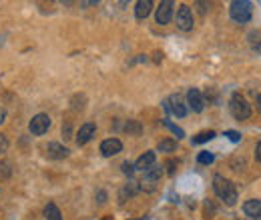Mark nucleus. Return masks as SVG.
Masks as SVG:
<instances>
[{
  "mask_svg": "<svg viewBox=\"0 0 261 220\" xmlns=\"http://www.w3.org/2000/svg\"><path fill=\"white\" fill-rule=\"evenodd\" d=\"M213 160H215V156L211 152H207V150L199 152V156H197V162L199 164H213Z\"/></svg>",
  "mask_w": 261,
  "mask_h": 220,
  "instance_id": "6ab92c4d",
  "label": "nucleus"
},
{
  "mask_svg": "<svg viewBox=\"0 0 261 220\" xmlns=\"http://www.w3.org/2000/svg\"><path fill=\"white\" fill-rule=\"evenodd\" d=\"M177 26L181 30H191L193 28V12L187 4H181L177 10Z\"/></svg>",
  "mask_w": 261,
  "mask_h": 220,
  "instance_id": "423d86ee",
  "label": "nucleus"
},
{
  "mask_svg": "<svg viewBox=\"0 0 261 220\" xmlns=\"http://www.w3.org/2000/svg\"><path fill=\"white\" fill-rule=\"evenodd\" d=\"M121 150H123V142H121L119 138H107V140H103V144H101L103 156H114V154H119Z\"/></svg>",
  "mask_w": 261,
  "mask_h": 220,
  "instance_id": "f8f14e48",
  "label": "nucleus"
},
{
  "mask_svg": "<svg viewBox=\"0 0 261 220\" xmlns=\"http://www.w3.org/2000/svg\"><path fill=\"white\" fill-rule=\"evenodd\" d=\"M46 156H48V158H52V160H63V158H67V156H69V148L63 146V144H59V142H48Z\"/></svg>",
  "mask_w": 261,
  "mask_h": 220,
  "instance_id": "9d476101",
  "label": "nucleus"
},
{
  "mask_svg": "<svg viewBox=\"0 0 261 220\" xmlns=\"http://www.w3.org/2000/svg\"><path fill=\"white\" fill-rule=\"evenodd\" d=\"M215 138V132L213 130H205V132H199L197 136H193V144H203L207 140H213Z\"/></svg>",
  "mask_w": 261,
  "mask_h": 220,
  "instance_id": "a211bd4d",
  "label": "nucleus"
},
{
  "mask_svg": "<svg viewBox=\"0 0 261 220\" xmlns=\"http://www.w3.org/2000/svg\"><path fill=\"white\" fill-rule=\"evenodd\" d=\"M213 190H215V194L227 204V206H233L235 202H237V190H235V186L231 184L225 176H215L213 178Z\"/></svg>",
  "mask_w": 261,
  "mask_h": 220,
  "instance_id": "f257e3e1",
  "label": "nucleus"
},
{
  "mask_svg": "<svg viewBox=\"0 0 261 220\" xmlns=\"http://www.w3.org/2000/svg\"><path fill=\"white\" fill-rule=\"evenodd\" d=\"M225 136H227L231 142H239V140H241V134H239V132H235V130H227V132H225Z\"/></svg>",
  "mask_w": 261,
  "mask_h": 220,
  "instance_id": "4be33fe9",
  "label": "nucleus"
},
{
  "mask_svg": "<svg viewBox=\"0 0 261 220\" xmlns=\"http://www.w3.org/2000/svg\"><path fill=\"white\" fill-rule=\"evenodd\" d=\"M143 220H145V218H143Z\"/></svg>",
  "mask_w": 261,
  "mask_h": 220,
  "instance_id": "c85d7f7f",
  "label": "nucleus"
},
{
  "mask_svg": "<svg viewBox=\"0 0 261 220\" xmlns=\"http://www.w3.org/2000/svg\"><path fill=\"white\" fill-rule=\"evenodd\" d=\"M0 176H2V178L10 176V164L8 162H0Z\"/></svg>",
  "mask_w": 261,
  "mask_h": 220,
  "instance_id": "412c9836",
  "label": "nucleus"
},
{
  "mask_svg": "<svg viewBox=\"0 0 261 220\" xmlns=\"http://www.w3.org/2000/svg\"><path fill=\"white\" fill-rule=\"evenodd\" d=\"M255 160L261 162V142H257V146H255Z\"/></svg>",
  "mask_w": 261,
  "mask_h": 220,
  "instance_id": "a878e982",
  "label": "nucleus"
},
{
  "mask_svg": "<svg viewBox=\"0 0 261 220\" xmlns=\"http://www.w3.org/2000/svg\"><path fill=\"white\" fill-rule=\"evenodd\" d=\"M163 124H165L167 128H171L173 132H175V134H177V138H183V136H185V132H183L179 126H175V124H173V122H169V120H163Z\"/></svg>",
  "mask_w": 261,
  "mask_h": 220,
  "instance_id": "aec40b11",
  "label": "nucleus"
},
{
  "mask_svg": "<svg viewBox=\"0 0 261 220\" xmlns=\"http://www.w3.org/2000/svg\"><path fill=\"white\" fill-rule=\"evenodd\" d=\"M95 132H97V126H95L93 122L82 124V126L78 128V132H76V144L82 146V144H86V142H91L93 136H95Z\"/></svg>",
  "mask_w": 261,
  "mask_h": 220,
  "instance_id": "1a4fd4ad",
  "label": "nucleus"
},
{
  "mask_svg": "<svg viewBox=\"0 0 261 220\" xmlns=\"http://www.w3.org/2000/svg\"><path fill=\"white\" fill-rule=\"evenodd\" d=\"M8 150V138L4 134H0V152H6Z\"/></svg>",
  "mask_w": 261,
  "mask_h": 220,
  "instance_id": "b1692460",
  "label": "nucleus"
},
{
  "mask_svg": "<svg viewBox=\"0 0 261 220\" xmlns=\"http://www.w3.org/2000/svg\"><path fill=\"white\" fill-rule=\"evenodd\" d=\"M44 218H46V220H63L61 210H59V206H56L54 202H48V204L44 206Z\"/></svg>",
  "mask_w": 261,
  "mask_h": 220,
  "instance_id": "dca6fc26",
  "label": "nucleus"
},
{
  "mask_svg": "<svg viewBox=\"0 0 261 220\" xmlns=\"http://www.w3.org/2000/svg\"><path fill=\"white\" fill-rule=\"evenodd\" d=\"M243 212H245V216H249L253 220H261V200H257V198L247 200L243 204Z\"/></svg>",
  "mask_w": 261,
  "mask_h": 220,
  "instance_id": "ddd939ff",
  "label": "nucleus"
},
{
  "mask_svg": "<svg viewBox=\"0 0 261 220\" xmlns=\"http://www.w3.org/2000/svg\"><path fill=\"white\" fill-rule=\"evenodd\" d=\"M229 14L233 18V22L237 24H245L251 20V14H253V4L247 2V0H233L229 6Z\"/></svg>",
  "mask_w": 261,
  "mask_h": 220,
  "instance_id": "f03ea898",
  "label": "nucleus"
},
{
  "mask_svg": "<svg viewBox=\"0 0 261 220\" xmlns=\"http://www.w3.org/2000/svg\"><path fill=\"white\" fill-rule=\"evenodd\" d=\"M229 108H231V114H233L237 120H247L251 116V106L247 104V100L241 96L239 92H235L233 96H231Z\"/></svg>",
  "mask_w": 261,
  "mask_h": 220,
  "instance_id": "7ed1b4c3",
  "label": "nucleus"
},
{
  "mask_svg": "<svg viewBox=\"0 0 261 220\" xmlns=\"http://www.w3.org/2000/svg\"><path fill=\"white\" fill-rule=\"evenodd\" d=\"M127 132H129V134H131V132H133V134H139V132H141V126H139L137 122H129V124H127Z\"/></svg>",
  "mask_w": 261,
  "mask_h": 220,
  "instance_id": "5701e85b",
  "label": "nucleus"
},
{
  "mask_svg": "<svg viewBox=\"0 0 261 220\" xmlns=\"http://www.w3.org/2000/svg\"><path fill=\"white\" fill-rule=\"evenodd\" d=\"M133 170H135V166L131 162H123V172L125 174H133Z\"/></svg>",
  "mask_w": 261,
  "mask_h": 220,
  "instance_id": "393cba45",
  "label": "nucleus"
},
{
  "mask_svg": "<svg viewBox=\"0 0 261 220\" xmlns=\"http://www.w3.org/2000/svg\"><path fill=\"white\" fill-rule=\"evenodd\" d=\"M161 176H163V168L153 164L149 170H145V178H143L141 184H143V186L147 184V190H153V188H155V182H157Z\"/></svg>",
  "mask_w": 261,
  "mask_h": 220,
  "instance_id": "9b49d317",
  "label": "nucleus"
},
{
  "mask_svg": "<svg viewBox=\"0 0 261 220\" xmlns=\"http://www.w3.org/2000/svg\"><path fill=\"white\" fill-rule=\"evenodd\" d=\"M255 104H257V110L261 112V94H257V96H255Z\"/></svg>",
  "mask_w": 261,
  "mask_h": 220,
  "instance_id": "bb28decb",
  "label": "nucleus"
},
{
  "mask_svg": "<svg viewBox=\"0 0 261 220\" xmlns=\"http://www.w3.org/2000/svg\"><path fill=\"white\" fill-rule=\"evenodd\" d=\"M163 106H165V110H169L171 114H175L177 118L187 116V106L183 104V100H181L179 94H173V96H169V98L163 102Z\"/></svg>",
  "mask_w": 261,
  "mask_h": 220,
  "instance_id": "39448f33",
  "label": "nucleus"
},
{
  "mask_svg": "<svg viewBox=\"0 0 261 220\" xmlns=\"http://www.w3.org/2000/svg\"><path fill=\"white\" fill-rule=\"evenodd\" d=\"M155 18H157V24H161V26H165V24H169L173 20V2H171V0H165V2L159 4Z\"/></svg>",
  "mask_w": 261,
  "mask_h": 220,
  "instance_id": "0eeeda50",
  "label": "nucleus"
},
{
  "mask_svg": "<svg viewBox=\"0 0 261 220\" xmlns=\"http://www.w3.org/2000/svg\"><path fill=\"white\" fill-rule=\"evenodd\" d=\"M50 128V116L48 114H37L31 124H28V130H31V134L35 136H42L44 132H48Z\"/></svg>",
  "mask_w": 261,
  "mask_h": 220,
  "instance_id": "20e7f679",
  "label": "nucleus"
},
{
  "mask_svg": "<svg viewBox=\"0 0 261 220\" xmlns=\"http://www.w3.org/2000/svg\"><path fill=\"white\" fill-rule=\"evenodd\" d=\"M187 104L193 112H203L205 108V100H203V94L197 90V88H189L187 92Z\"/></svg>",
  "mask_w": 261,
  "mask_h": 220,
  "instance_id": "6e6552de",
  "label": "nucleus"
},
{
  "mask_svg": "<svg viewBox=\"0 0 261 220\" xmlns=\"http://www.w3.org/2000/svg\"><path fill=\"white\" fill-rule=\"evenodd\" d=\"M159 152H175L177 150V140H173V138H165L159 142Z\"/></svg>",
  "mask_w": 261,
  "mask_h": 220,
  "instance_id": "f3484780",
  "label": "nucleus"
},
{
  "mask_svg": "<svg viewBox=\"0 0 261 220\" xmlns=\"http://www.w3.org/2000/svg\"><path fill=\"white\" fill-rule=\"evenodd\" d=\"M151 10H153V2H151V0H139L137 6H135V16L139 20H143V18H147L151 14Z\"/></svg>",
  "mask_w": 261,
  "mask_h": 220,
  "instance_id": "2eb2a0df",
  "label": "nucleus"
},
{
  "mask_svg": "<svg viewBox=\"0 0 261 220\" xmlns=\"http://www.w3.org/2000/svg\"><path fill=\"white\" fill-rule=\"evenodd\" d=\"M155 164V152L153 150H149V152H145L143 156H139L137 158V162H135V170H149L151 166Z\"/></svg>",
  "mask_w": 261,
  "mask_h": 220,
  "instance_id": "4468645a",
  "label": "nucleus"
},
{
  "mask_svg": "<svg viewBox=\"0 0 261 220\" xmlns=\"http://www.w3.org/2000/svg\"><path fill=\"white\" fill-rule=\"evenodd\" d=\"M4 116H6V112H4L2 108H0V124H2V122H4Z\"/></svg>",
  "mask_w": 261,
  "mask_h": 220,
  "instance_id": "cd10ccee",
  "label": "nucleus"
}]
</instances>
